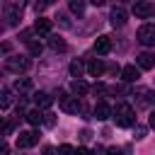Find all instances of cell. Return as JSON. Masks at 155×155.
<instances>
[{"instance_id": "cell-1", "label": "cell", "mask_w": 155, "mask_h": 155, "mask_svg": "<svg viewBox=\"0 0 155 155\" xmlns=\"http://www.w3.org/2000/svg\"><path fill=\"white\" fill-rule=\"evenodd\" d=\"M114 121L119 128H131L136 124V114H133V107L131 104H116L114 109Z\"/></svg>"}, {"instance_id": "cell-2", "label": "cell", "mask_w": 155, "mask_h": 155, "mask_svg": "<svg viewBox=\"0 0 155 155\" xmlns=\"http://www.w3.org/2000/svg\"><path fill=\"white\" fill-rule=\"evenodd\" d=\"M31 63H29V58L27 56H10V58H5V68L10 70V73H24L27 68H29Z\"/></svg>"}, {"instance_id": "cell-3", "label": "cell", "mask_w": 155, "mask_h": 155, "mask_svg": "<svg viewBox=\"0 0 155 155\" xmlns=\"http://www.w3.org/2000/svg\"><path fill=\"white\" fill-rule=\"evenodd\" d=\"M133 15L138 19H148V17L155 15V5L150 0H138V2H133Z\"/></svg>"}, {"instance_id": "cell-4", "label": "cell", "mask_w": 155, "mask_h": 155, "mask_svg": "<svg viewBox=\"0 0 155 155\" xmlns=\"http://www.w3.org/2000/svg\"><path fill=\"white\" fill-rule=\"evenodd\" d=\"M58 104H61V109L65 111V114H78L80 111V102H78V97H70V94H58Z\"/></svg>"}, {"instance_id": "cell-5", "label": "cell", "mask_w": 155, "mask_h": 155, "mask_svg": "<svg viewBox=\"0 0 155 155\" xmlns=\"http://www.w3.org/2000/svg\"><path fill=\"white\" fill-rule=\"evenodd\" d=\"M136 36H138V41H140L143 46H155V24H150V22L143 24Z\"/></svg>"}, {"instance_id": "cell-6", "label": "cell", "mask_w": 155, "mask_h": 155, "mask_svg": "<svg viewBox=\"0 0 155 155\" xmlns=\"http://www.w3.org/2000/svg\"><path fill=\"white\" fill-rule=\"evenodd\" d=\"M5 17H7V27H15V24L19 22V17H22V2H19V5H17V2H7Z\"/></svg>"}, {"instance_id": "cell-7", "label": "cell", "mask_w": 155, "mask_h": 155, "mask_svg": "<svg viewBox=\"0 0 155 155\" xmlns=\"http://www.w3.org/2000/svg\"><path fill=\"white\" fill-rule=\"evenodd\" d=\"M39 143V133L36 131H22L17 133V148H31Z\"/></svg>"}, {"instance_id": "cell-8", "label": "cell", "mask_w": 155, "mask_h": 155, "mask_svg": "<svg viewBox=\"0 0 155 155\" xmlns=\"http://www.w3.org/2000/svg\"><path fill=\"white\" fill-rule=\"evenodd\" d=\"M136 63H138V68H140V70H150V68H155V53L143 51L140 56H136Z\"/></svg>"}, {"instance_id": "cell-9", "label": "cell", "mask_w": 155, "mask_h": 155, "mask_svg": "<svg viewBox=\"0 0 155 155\" xmlns=\"http://www.w3.org/2000/svg\"><path fill=\"white\" fill-rule=\"evenodd\" d=\"M126 19H128V15H126V10H124V7H114V10H111V15H109V22H111L114 27H124V24H126Z\"/></svg>"}, {"instance_id": "cell-10", "label": "cell", "mask_w": 155, "mask_h": 155, "mask_svg": "<svg viewBox=\"0 0 155 155\" xmlns=\"http://www.w3.org/2000/svg\"><path fill=\"white\" fill-rule=\"evenodd\" d=\"M109 51H111V39H109V36H97V39H94V53L107 56Z\"/></svg>"}, {"instance_id": "cell-11", "label": "cell", "mask_w": 155, "mask_h": 155, "mask_svg": "<svg viewBox=\"0 0 155 155\" xmlns=\"http://www.w3.org/2000/svg\"><path fill=\"white\" fill-rule=\"evenodd\" d=\"M92 114H94V119H97V121H107L109 116H114V111H111V107H109L107 102H99V104L94 107V111H92Z\"/></svg>"}, {"instance_id": "cell-12", "label": "cell", "mask_w": 155, "mask_h": 155, "mask_svg": "<svg viewBox=\"0 0 155 155\" xmlns=\"http://www.w3.org/2000/svg\"><path fill=\"white\" fill-rule=\"evenodd\" d=\"M34 31H36V34H41V36H48V34H51V19L39 17V19L34 22Z\"/></svg>"}, {"instance_id": "cell-13", "label": "cell", "mask_w": 155, "mask_h": 155, "mask_svg": "<svg viewBox=\"0 0 155 155\" xmlns=\"http://www.w3.org/2000/svg\"><path fill=\"white\" fill-rule=\"evenodd\" d=\"M87 73H90L92 78H102V75H104V63L97 61V58H92V61L87 63Z\"/></svg>"}, {"instance_id": "cell-14", "label": "cell", "mask_w": 155, "mask_h": 155, "mask_svg": "<svg viewBox=\"0 0 155 155\" xmlns=\"http://www.w3.org/2000/svg\"><path fill=\"white\" fill-rule=\"evenodd\" d=\"M121 78H124L126 82H136V80L140 78V68H136V65H126V68L121 70Z\"/></svg>"}, {"instance_id": "cell-15", "label": "cell", "mask_w": 155, "mask_h": 155, "mask_svg": "<svg viewBox=\"0 0 155 155\" xmlns=\"http://www.w3.org/2000/svg\"><path fill=\"white\" fill-rule=\"evenodd\" d=\"M70 90H73V94H78V97H85V94L90 92V85H87L85 80L75 78V80H73V85H70Z\"/></svg>"}, {"instance_id": "cell-16", "label": "cell", "mask_w": 155, "mask_h": 155, "mask_svg": "<svg viewBox=\"0 0 155 155\" xmlns=\"http://www.w3.org/2000/svg\"><path fill=\"white\" fill-rule=\"evenodd\" d=\"M34 102H36V109H48L53 104V97L46 94V92H36L34 94Z\"/></svg>"}, {"instance_id": "cell-17", "label": "cell", "mask_w": 155, "mask_h": 155, "mask_svg": "<svg viewBox=\"0 0 155 155\" xmlns=\"http://www.w3.org/2000/svg\"><path fill=\"white\" fill-rule=\"evenodd\" d=\"M24 119H27L31 126H41V124H44V114H41L39 109H31V111H27V116H24Z\"/></svg>"}, {"instance_id": "cell-18", "label": "cell", "mask_w": 155, "mask_h": 155, "mask_svg": "<svg viewBox=\"0 0 155 155\" xmlns=\"http://www.w3.org/2000/svg\"><path fill=\"white\" fill-rule=\"evenodd\" d=\"M48 46H51L53 51H65V48H68V44H65L61 36H48Z\"/></svg>"}, {"instance_id": "cell-19", "label": "cell", "mask_w": 155, "mask_h": 155, "mask_svg": "<svg viewBox=\"0 0 155 155\" xmlns=\"http://www.w3.org/2000/svg\"><path fill=\"white\" fill-rule=\"evenodd\" d=\"M15 90H17V92H27V90H31V80H29V78H17Z\"/></svg>"}, {"instance_id": "cell-20", "label": "cell", "mask_w": 155, "mask_h": 155, "mask_svg": "<svg viewBox=\"0 0 155 155\" xmlns=\"http://www.w3.org/2000/svg\"><path fill=\"white\" fill-rule=\"evenodd\" d=\"M82 70H85L82 61H73V63H70V75H73V78H80V75H82Z\"/></svg>"}, {"instance_id": "cell-21", "label": "cell", "mask_w": 155, "mask_h": 155, "mask_svg": "<svg viewBox=\"0 0 155 155\" xmlns=\"http://www.w3.org/2000/svg\"><path fill=\"white\" fill-rule=\"evenodd\" d=\"M70 10H73V12L80 17V15L85 12V2H82V0H73V2H70Z\"/></svg>"}, {"instance_id": "cell-22", "label": "cell", "mask_w": 155, "mask_h": 155, "mask_svg": "<svg viewBox=\"0 0 155 155\" xmlns=\"http://www.w3.org/2000/svg\"><path fill=\"white\" fill-rule=\"evenodd\" d=\"M27 44H29V53H31V56H39V53H41V44H39L36 39H29Z\"/></svg>"}, {"instance_id": "cell-23", "label": "cell", "mask_w": 155, "mask_h": 155, "mask_svg": "<svg viewBox=\"0 0 155 155\" xmlns=\"http://www.w3.org/2000/svg\"><path fill=\"white\" fill-rule=\"evenodd\" d=\"M10 104H12V94H10V90H5V92H2V99H0V107L7 109Z\"/></svg>"}, {"instance_id": "cell-24", "label": "cell", "mask_w": 155, "mask_h": 155, "mask_svg": "<svg viewBox=\"0 0 155 155\" xmlns=\"http://www.w3.org/2000/svg\"><path fill=\"white\" fill-rule=\"evenodd\" d=\"M58 155H75V148L65 143V145H61V148H58Z\"/></svg>"}, {"instance_id": "cell-25", "label": "cell", "mask_w": 155, "mask_h": 155, "mask_svg": "<svg viewBox=\"0 0 155 155\" xmlns=\"http://www.w3.org/2000/svg\"><path fill=\"white\" fill-rule=\"evenodd\" d=\"M44 124L46 126H53L56 124V114H44Z\"/></svg>"}, {"instance_id": "cell-26", "label": "cell", "mask_w": 155, "mask_h": 155, "mask_svg": "<svg viewBox=\"0 0 155 155\" xmlns=\"http://www.w3.org/2000/svg\"><path fill=\"white\" fill-rule=\"evenodd\" d=\"M107 155H124V153H121V148H109Z\"/></svg>"}, {"instance_id": "cell-27", "label": "cell", "mask_w": 155, "mask_h": 155, "mask_svg": "<svg viewBox=\"0 0 155 155\" xmlns=\"http://www.w3.org/2000/svg\"><path fill=\"white\" fill-rule=\"evenodd\" d=\"M58 19H61V24H63V27H70V22H68V17H65V15H58Z\"/></svg>"}, {"instance_id": "cell-28", "label": "cell", "mask_w": 155, "mask_h": 155, "mask_svg": "<svg viewBox=\"0 0 155 155\" xmlns=\"http://www.w3.org/2000/svg\"><path fill=\"white\" fill-rule=\"evenodd\" d=\"M143 136H145V128L138 126V128H136V138H143Z\"/></svg>"}, {"instance_id": "cell-29", "label": "cell", "mask_w": 155, "mask_h": 155, "mask_svg": "<svg viewBox=\"0 0 155 155\" xmlns=\"http://www.w3.org/2000/svg\"><path fill=\"white\" fill-rule=\"evenodd\" d=\"M44 155H56V148H51V145H46V148H44Z\"/></svg>"}, {"instance_id": "cell-30", "label": "cell", "mask_w": 155, "mask_h": 155, "mask_svg": "<svg viewBox=\"0 0 155 155\" xmlns=\"http://www.w3.org/2000/svg\"><path fill=\"white\" fill-rule=\"evenodd\" d=\"M75 155H92V153H90L87 148H78V150H75Z\"/></svg>"}, {"instance_id": "cell-31", "label": "cell", "mask_w": 155, "mask_h": 155, "mask_svg": "<svg viewBox=\"0 0 155 155\" xmlns=\"http://www.w3.org/2000/svg\"><path fill=\"white\" fill-rule=\"evenodd\" d=\"M148 124H150V128H155V111H150V119H148Z\"/></svg>"}, {"instance_id": "cell-32", "label": "cell", "mask_w": 155, "mask_h": 155, "mask_svg": "<svg viewBox=\"0 0 155 155\" xmlns=\"http://www.w3.org/2000/svg\"><path fill=\"white\" fill-rule=\"evenodd\" d=\"M90 2H92V5H94V7H102V5H104V2H107V0H90Z\"/></svg>"}, {"instance_id": "cell-33", "label": "cell", "mask_w": 155, "mask_h": 155, "mask_svg": "<svg viewBox=\"0 0 155 155\" xmlns=\"http://www.w3.org/2000/svg\"><path fill=\"white\" fill-rule=\"evenodd\" d=\"M41 2H44V5H51V2H53V0H41Z\"/></svg>"}, {"instance_id": "cell-34", "label": "cell", "mask_w": 155, "mask_h": 155, "mask_svg": "<svg viewBox=\"0 0 155 155\" xmlns=\"http://www.w3.org/2000/svg\"><path fill=\"white\" fill-rule=\"evenodd\" d=\"M119 2H128V0H119Z\"/></svg>"}, {"instance_id": "cell-35", "label": "cell", "mask_w": 155, "mask_h": 155, "mask_svg": "<svg viewBox=\"0 0 155 155\" xmlns=\"http://www.w3.org/2000/svg\"><path fill=\"white\" fill-rule=\"evenodd\" d=\"M70 2H73V0H70Z\"/></svg>"}]
</instances>
